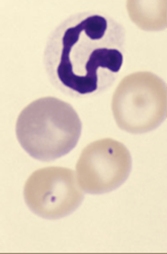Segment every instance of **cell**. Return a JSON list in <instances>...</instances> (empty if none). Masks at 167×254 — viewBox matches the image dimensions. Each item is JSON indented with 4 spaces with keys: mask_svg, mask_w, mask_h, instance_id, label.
I'll list each match as a JSON object with an SVG mask.
<instances>
[{
    "mask_svg": "<svg viewBox=\"0 0 167 254\" xmlns=\"http://www.w3.org/2000/svg\"><path fill=\"white\" fill-rule=\"evenodd\" d=\"M125 40V28L111 16L95 11L74 14L49 37L45 52L49 73L68 94L103 92L122 66Z\"/></svg>",
    "mask_w": 167,
    "mask_h": 254,
    "instance_id": "1",
    "label": "cell"
},
{
    "mask_svg": "<svg viewBox=\"0 0 167 254\" xmlns=\"http://www.w3.org/2000/svg\"><path fill=\"white\" fill-rule=\"evenodd\" d=\"M80 118L69 103L54 97L38 99L20 113L17 138L32 157L43 161L59 158L76 145L81 135Z\"/></svg>",
    "mask_w": 167,
    "mask_h": 254,
    "instance_id": "2",
    "label": "cell"
},
{
    "mask_svg": "<svg viewBox=\"0 0 167 254\" xmlns=\"http://www.w3.org/2000/svg\"><path fill=\"white\" fill-rule=\"evenodd\" d=\"M111 107L114 120L121 129L133 134L152 131L166 119V84L150 71L129 74L116 87Z\"/></svg>",
    "mask_w": 167,
    "mask_h": 254,
    "instance_id": "3",
    "label": "cell"
},
{
    "mask_svg": "<svg viewBox=\"0 0 167 254\" xmlns=\"http://www.w3.org/2000/svg\"><path fill=\"white\" fill-rule=\"evenodd\" d=\"M131 169V155L126 147L114 139L102 138L82 150L76 164V179L85 192L104 193L121 185Z\"/></svg>",
    "mask_w": 167,
    "mask_h": 254,
    "instance_id": "4",
    "label": "cell"
},
{
    "mask_svg": "<svg viewBox=\"0 0 167 254\" xmlns=\"http://www.w3.org/2000/svg\"><path fill=\"white\" fill-rule=\"evenodd\" d=\"M74 172L67 168L50 167L33 172L24 188V197L36 214L49 219H58L74 211L83 194Z\"/></svg>",
    "mask_w": 167,
    "mask_h": 254,
    "instance_id": "5",
    "label": "cell"
},
{
    "mask_svg": "<svg viewBox=\"0 0 167 254\" xmlns=\"http://www.w3.org/2000/svg\"><path fill=\"white\" fill-rule=\"evenodd\" d=\"M128 16L133 23L146 31L167 28V0H126Z\"/></svg>",
    "mask_w": 167,
    "mask_h": 254,
    "instance_id": "6",
    "label": "cell"
}]
</instances>
